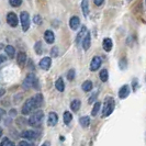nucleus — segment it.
Segmentation results:
<instances>
[{"instance_id":"nucleus-22","label":"nucleus","mask_w":146,"mask_h":146,"mask_svg":"<svg viewBox=\"0 0 146 146\" xmlns=\"http://www.w3.org/2000/svg\"><path fill=\"white\" fill-rule=\"evenodd\" d=\"M80 106H81L80 100L75 99V100H73V101H72V103H70V109L73 110V111H75V112H77L78 110L80 109Z\"/></svg>"},{"instance_id":"nucleus-13","label":"nucleus","mask_w":146,"mask_h":146,"mask_svg":"<svg viewBox=\"0 0 146 146\" xmlns=\"http://www.w3.org/2000/svg\"><path fill=\"white\" fill-rule=\"evenodd\" d=\"M69 27H70L72 30L76 31L80 27V19L78 17H72L70 20H69Z\"/></svg>"},{"instance_id":"nucleus-24","label":"nucleus","mask_w":146,"mask_h":146,"mask_svg":"<svg viewBox=\"0 0 146 146\" xmlns=\"http://www.w3.org/2000/svg\"><path fill=\"white\" fill-rule=\"evenodd\" d=\"M99 77H100V80L102 81V82H107L108 79H109V73H108V70L107 69H102L100 72Z\"/></svg>"},{"instance_id":"nucleus-16","label":"nucleus","mask_w":146,"mask_h":146,"mask_svg":"<svg viewBox=\"0 0 146 146\" xmlns=\"http://www.w3.org/2000/svg\"><path fill=\"white\" fill-rule=\"evenodd\" d=\"M17 62H18V64L21 66V67L24 66L25 62H27V54L24 52H20L18 54V56H17Z\"/></svg>"},{"instance_id":"nucleus-27","label":"nucleus","mask_w":146,"mask_h":146,"mask_svg":"<svg viewBox=\"0 0 146 146\" xmlns=\"http://www.w3.org/2000/svg\"><path fill=\"white\" fill-rule=\"evenodd\" d=\"M34 51L36 53L37 55H41L42 53H43V46H42V43H41V41H37L35 45H34Z\"/></svg>"},{"instance_id":"nucleus-32","label":"nucleus","mask_w":146,"mask_h":146,"mask_svg":"<svg viewBox=\"0 0 146 146\" xmlns=\"http://www.w3.org/2000/svg\"><path fill=\"white\" fill-rule=\"evenodd\" d=\"M119 66H120V68H121V69H123V70L126 68V66H127V62H126V58H125V57H123L122 59H120Z\"/></svg>"},{"instance_id":"nucleus-18","label":"nucleus","mask_w":146,"mask_h":146,"mask_svg":"<svg viewBox=\"0 0 146 146\" xmlns=\"http://www.w3.org/2000/svg\"><path fill=\"white\" fill-rule=\"evenodd\" d=\"M81 11L85 17L89 15V1L88 0H82L81 1Z\"/></svg>"},{"instance_id":"nucleus-12","label":"nucleus","mask_w":146,"mask_h":146,"mask_svg":"<svg viewBox=\"0 0 146 146\" xmlns=\"http://www.w3.org/2000/svg\"><path fill=\"white\" fill-rule=\"evenodd\" d=\"M58 122V115L55 112H51L47 117V125L48 126H55Z\"/></svg>"},{"instance_id":"nucleus-38","label":"nucleus","mask_w":146,"mask_h":146,"mask_svg":"<svg viewBox=\"0 0 146 146\" xmlns=\"http://www.w3.org/2000/svg\"><path fill=\"white\" fill-rule=\"evenodd\" d=\"M10 115H11V117H15V115H17V110H15V109L11 110V111H10Z\"/></svg>"},{"instance_id":"nucleus-40","label":"nucleus","mask_w":146,"mask_h":146,"mask_svg":"<svg viewBox=\"0 0 146 146\" xmlns=\"http://www.w3.org/2000/svg\"><path fill=\"white\" fill-rule=\"evenodd\" d=\"M5 92H6L5 89H0V97H2V96L5 95Z\"/></svg>"},{"instance_id":"nucleus-30","label":"nucleus","mask_w":146,"mask_h":146,"mask_svg":"<svg viewBox=\"0 0 146 146\" xmlns=\"http://www.w3.org/2000/svg\"><path fill=\"white\" fill-rule=\"evenodd\" d=\"M33 22H34V24H36V25H40V24H42L43 20H42V18H41V15H35L34 17H33Z\"/></svg>"},{"instance_id":"nucleus-21","label":"nucleus","mask_w":146,"mask_h":146,"mask_svg":"<svg viewBox=\"0 0 146 146\" xmlns=\"http://www.w3.org/2000/svg\"><path fill=\"white\" fill-rule=\"evenodd\" d=\"M81 88H82V90L85 91V92H88V91H90V90H92V88H94V85H92V82L90 80H86L82 82V85H81Z\"/></svg>"},{"instance_id":"nucleus-36","label":"nucleus","mask_w":146,"mask_h":146,"mask_svg":"<svg viewBox=\"0 0 146 146\" xmlns=\"http://www.w3.org/2000/svg\"><path fill=\"white\" fill-rule=\"evenodd\" d=\"M137 90V79H133V91L135 92Z\"/></svg>"},{"instance_id":"nucleus-6","label":"nucleus","mask_w":146,"mask_h":146,"mask_svg":"<svg viewBox=\"0 0 146 146\" xmlns=\"http://www.w3.org/2000/svg\"><path fill=\"white\" fill-rule=\"evenodd\" d=\"M21 136L23 139H28V141H33V139H37L40 136V133L34 130H27V131L22 132Z\"/></svg>"},{"instance_id":"nucleus-35","label":"nucleus","mask_w":146,"mask_h":146,"mask_svg":"<svg viewBox=\"0 0 146 146\" xmlns=\"http://www.w3.org/2000/svg\"><path fill=\"white\" fill-rule=\"evenodd\" d=\"M19 145L20 146H31V145H33V143H30V142H27V141H21V142H19Z\"/></svg>"},{"instance_id":"nucleus-1","label":"nucleus","mask_w":146,"mask_h":146,"mask_svg":"<svg viewBox=\"0 0 146 146\" xmlns=\"http://www.w3.org/2000/svg\"><path fill=\"white\" fill-rule=\"evenodd\" d=\"M43 101H44V99H43V95H42V94H37V95H35L34 97L27 99L24 104H23V107H22L21 113L23 115H28L30 113H32L34 110L38 109V108L42 106Z\"/></svg>"},{"instance_id":"nucleus-42","label":"nucleus","mask_w":146,"mask_h":146,"mask_svg":"<svg viewBox=\"0 0 146 146\" xmlns=\"http://www.w3.org/2000/svg\"><path fill=\"white\" fill-rule=\"evenodd\" d=\"M2 135V129H0V136Z\"/></svg>"},{"instance_id":"nucleus-8","label":"nucleus","mask_w":146,"mask_h":146,"mask_svg":"<svg viewBox=\"0 0 146 146\" xmlns=\"http://www.w3.org/2000/svg\"><path fill=\"white\" fill-rule=\"evenodd\" d=\"M81 44H82V48L85 52L90 48V45H91V34H90V32H88V31L86 32L85 36L81 40Z\"/></svg>"},{"instance_id":"nucleus-14","label":"nucleus","mask_w":146,"mask_h":146,"mask_svg":"<svg viewBox=\"0 0 146 146\" xmlns=\"http://www.w3.org/2000/svg\"><path fill=\"white\" fill-rule=\"evenodd\" d=\"M44 40H45L46 43H48V44L54 43V41H55V35H54L53 31H51V30H46L45 33H44Z\"/></svg>"},{"instance_id":"nucleus-26","label":"nucleus","mask_w":146,"mask_h":146,"mask_svg":"<svg viewBox=\"0 0 146 146\" xmlns=\"http://www.w3.org/2000/svg\"><path fill=\"white\" fill-rule=\"evenodd\" d=\"M63 119H64V123H65L66 125H68L72 122V120H73V115H72L70 112L66 111L65 113H64V115H63Z\"/></svg>"},{"instance_id":"nucleus-19","label":"nucleus","mask_w":146,"mask_h":146,"mask_svg":"<svg viewBox=\"0 0 146 146\" xmlns=\"http://www.w3.org/2000/svg\"><path fill=\"white\" fill-rule=\"evenodd\" d=\"M55 88L58 90L59 92H63L65 90V84H64L63 78H58L57 80L55 81Z\"/></svg>"},{"instance_id":"nucleus-5","label":"nucleus","mask_w":146,"mask_h":146,"mask_svg":"<svg viewBox=\"0 0 146 146\" xmlns=\"http://www.w3.org/2000/svg\"><path fill=\"white\" fill-rule=\"evenodd\" d=\"M20 21H21V25H22V30L24 32H27L30 28V15L27 12V11H22L20 13Z\"/></svg>"},{"instance_id":"nucleus-15","label":"nucleus","mask_w":146,"mask_h":146,"mask_svg":"<svg viewBox=\"0 0 146 146\" xmlns=\"http://www.w3.org/2000/svg\"><path fill=\"white\" fill-rule=\"evenodd\" d=\"M102 46H103V50L106 52H111L112 47H113V42H112V40L109 38V37H106L102 42Z\"/></svg>"},{"instance_id":"nucleus-2","label":"nucleus","mask_w":146,"mask_h":146,"mask_svg":"<svg viewBox=\"0 0 146 146\" xmlns=\"http://www.w3.org/2000/svg\"><path fill=\"white\" fill-rule=\"evenodd\" d=\"M22 87L24 88L25 90H29V89H32V88L38 90L40 87H38V79H37V77L32 73L28 74L27 77H25V79L23 80Z\"/></svg>"},{"instance_id":"nucleus-37","label":"nucleus","mask_w":146,"mask_h":146,"mask_svg":"<svg viewBox=\"0 0 146 146\" xmlns=\"http://www.w3.org/2000/svg\"><path fill=\"white\" fill-rule=\"evenodd\" d=\"M94 2H95L96 6H101L103 2H104V0H94Z\"/></svg>"},{"instance_id":"nucleus-41","label":"nucleus","mask_w":146,"mask_h":146,"mask_svg":"<svg viewBox=\"0 0 146 146\" xmlns=\"http://www.w3.org/2000/svg\"><path fill=\"white\" fill-rule=\"evenodd\" d=\"M43 145H51V143H50V142H45Z\"/></svg>"},{"instance_id":"nucleus-10","label":"nucleus","mask_w":146,"mask_h":146,"mask_svg":"<svg viewBox=\"0 0 146 146\" xmlns=\"http://www.w3.org/2000/svg\"><path fill=\"white\" fill-rule=\"evenodd\" d=\"M38 65H40V67H41L43 70H48L52 66V58L51 57H48V56L43 57V58L40 60Z\"/></svg>"},{"instance_id":"nucleus-29","label":"nucleus","mask_w":146,"mask_h":146,"mask_svg":"<svg viewBox=\"0 0 146 146\" xmlns=\"http://www.w3.org/2000/svg\"><path fill=\"white\" fill-rule=\"evenodd\" d=\"M0 145L1 146H13L15 145V142H12V141H10L9 139H2V142L0 143Z\"/></svg>"},{"instance_id":"nucleus-31","label":"nucleus","mask_w":146,"mask_h":146,"mask_svg":"<svg viewBox=\"0 0 146 146\" xmlns=\"http://www.w3.org/2000/svg\"><path fill=\"white\" fill-rule=\"evenodd\" d=\"M9 3L12 6V7H20L22 3V0H9Z\"/></svg>"},{"instance_id":"nucleus-33","label":"nucleus","mask_w":146,"mask_h":146,"mask_svg":"<svg viewBox=\"0 0 146 146\" xmlns=\"http://www.w3.org/2000/svg\"><path fill=\"white\" fill-rule=\"evenodd\" d=\"M51 54H52V56H54V57L58 56V47L54 46V47H53V48L51 50Z\"/></svg>"},{"instance_id":"nucleus-17","label":"nucleus","mask_w":146,"mask_h":146,"mask_svg":"<svg viewBox=\"0 0 146 146\" xmlns=\"http://www.w3.org/2000/svg\"><path fill=\"white\" fill-rule=\"evenodd\" d=\"M86 32H87V28H86L85 25H82L80 28V31L78 32V34H77V36H76V44L80 43L82 37L85 36V33H86Z\"/></svg>"},{"instance_id":"nucleus-9","label":"nucleus","mask_w":146,"mask_h":146,"mask_svg":"<svg viewBox=\"0 0 146 146\" xmlns=\"http://www.w3.org/2000/svg\"><path fill=\"white\" fill-rule=\"evenodd\" d=\"M101 63H102V60H101V58H100L99 56L92 57L91 62H90V70H91V72L98 70V69L100 68V66H101Z\"/></svg>"},{"instance_id":"nucleus-3","label":"nucleus","mask_w":146,"mask_h":146,"mask_svg":"<svg viewBox=\"0 0 146 146\" xmlns=\"http://www.w3.org/2000/svg\"><path fill=\"white\" fill-rule=\"evenodd\" d=\"M44 117V112L42 110H36L35 112H33V114L30 117L29 123L33 127H40L42 125V120Z\"/></svg>"},{"instance_id":"nucleus-20","label":"nucleus","mask_w":146,"mask_h":146,"mask_svg":"<svg viewBox=\"0 0 146 146\" xmlns=\"http://www.w3.org/2000/svg\"><path fill=\"white\" fill-rule=\"evenodd\" d=\"M5 51H6V54H7L10 58H13V57H15V50L12 45H7V46L5 47Z\"/></svg>"},{"instance_id":"nucleus-28","label":"nucleus","mask_w":146,"mask_h":146,"mask_svg":"<svg viewBox=\"0 0 146 146\" xmlns=\"http://www.w3.org/2000/svg\"><path fill=\"white\" fill-rule=\"evenodd\" d=\"M67 79L69 81H73L74 78H75V76H76V72H75V69L74 68H70L68 72H67Z\"/></svg>"},{"instance_id":"nucleus-7","label":"nucleus","mask_w":146,"mask_h":146,"mask_svg":"<svg viewBox=\"0 0 146 146\" xmlns=\"http://www.w3.org/2000/svg\"><path fill=\"white\" fill-rule=\"evenodd\" d=\"M7 22L11 28H15L18 25V23H19L18 15H15V12H9L7 15Z\"/></svg>"},{"instance_id":"nucleus-25","label":"nucleus","mask_w":146,"mask_h":146,"mask_svg":"<svg viewBox=\"0 0 146 146\" xmlns=\"http://www.w3.org/2000/svg\"><path fill=\"white\" fill-rule=\"evenodd\" d=\"M79 123L82 127H88L90 124V117H81L79 119Z\"/></svg>"},{"instance_id":"nucleus-44","label":"nucleus","mask_w":146,"mask_h":146,"mask_svg":"<svg viewBox=\"0 0 146 146\" xmlns=\"http://www.w3.org/2000/svg\"><path fill=\"white\" fill-rule=\"evenodd\" d=\"M145 1H146V0H145Z\"/></svg>"},{"instance_id":"nucleus-34","label":"nucleus","mask_w":146,"mask_h":146,"mask_svg":"<svg viewBox=\"0 0 146 146\" xmlns=\"http://www.w3.org/2000/svg\"><path fill=\"white\" fill-rule=\"evenodd\" d=\"M97 97H98V92H95V94H94V95L91 96V97H90V98H89V100H88V102L90 103V104H91V103L94 102V101H95L96 99H97Z\"/></svg>"},{"instance_id":"nucleus-39","label":"nucleus","mask_w":146,"mask_h":146,"mask_svg":"<svg viewBox=\"0 0 146 146\" xmlns=\"http://www.w3.org/2000/svg\"><path fill=\"white\" fill-rule=\"evenodd\" d=\"M5 60H6V57H5L3 55H0V64H1V63H3Z\"/></svg>"},{"instance_id":"nucleus-23","label":"nucleus","mask_w":146,"mask_h":146,"mask_svg":"<svg viewBox=\"0 0 146 146\" xmlns=\"http://www.w3.org/2000/svg\"><path fill=\"white\" fill-rule=\"evenodd\" d=\"M100 109H101V102H99V101L95 102L94 108L91 110V115H92V117H96V115L98 114V112L100 111Z\"/></svg>"},{"instance_id":"nucleus-11","label":"nucleus","mask_w":146,"mask_h":146,"mask_svg":"<svg viewBox=\"0 0 146 146\" xmlns=\"http://www.w3.org/2000/svg\"><path fill=\"white\" fill-rule=\"evenodd\" d=\"M130 95V86L129 85H123L119 90V98L120 99H125Z\"/></svg>"},{"instance_id":"nucleus-4","label":"nucleus","mask_w":146,"mask_h":146,"mask_svg":"<svg viewBox=\"0 0 146 146\" xmlns=\"http://www.w3.org/2000/svg\"><path fill=\"white\" fill-rule=\"evenodd\" d=\"M115 108V102L114 99L112 97H107L104 99V103H103V109H102V117H109L110 114L113 112V110Z\"/></svg>"},{"instance_id":"nucleus-43","label":"nucleus","mask_w":146,"mask_h":146,"mask_svg":"<svg viewBox=\"0 0 146 146\" xmlns=\"http://www.w3.org/2000/svg\"><path fill=\"white\" fill-rule=\"evenodd\" d=\"M127 1H129V2H131V1H132V0H127Z\"/></svg>"}]
</instances>
